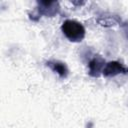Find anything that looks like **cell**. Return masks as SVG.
<instances>
[{
  "instance_id": "cell-1",
  "label": "cell",
  "mask_w": 128,
  "mask_h": 128,
  "mask_svg": "<svg viewBox=\"0 0 128 128\" xmlns=\"http://www.w3.org/2000/svg\"><path fill=\"white\" fill-rule=\"evenodd\" d=\"M61 29L63 34L73 42H79L85 36V29L83 25L75 20H66L62 24Z\"/></svg>"
},
{
  "instance_id": "cell-2",
  "label": "cell",
  "mask_w": 128,
  "mask_h": 128,
  "mask_svg": "<svg viewBox=\"0 0 128 128\" xmlns=\"http://www.w3.org/2000/svg\"><path fill=\"white\" fill-rule=\"evenodd\" d=\"M127 71V69L119 62L113 61V62H109L107 63L104 68H103V74L105 76H115L117 74L120 73H125Z\"/></svg>"
},
{
  "instance_id": "cell-3",
  "label": "cell",
  "mask_w": 128,
  "mask_h": 128,
  "mask_svg": "<svg viewBox=\"0 0 128 128\" xmlns=\"http://www.w3.org/2000/svg\"><path fill=\"white\" fill-rule=\"evenodd\" d=\"M104 67V62L100 58H94L90 63H89V68H90V74L93 76H97L98 73L102 70Z\"/></svg>"
},
{
  "instance_id": "cell-4",
  "label": "cell",
  "mask_w": 128,
  "mask_h": 128,
  "mask_svg": "<svg viewBox=\"0 0 128 128\" xmlns=\"http://www.w3.org/2000/svg\"><path fill=\"white\" fill-rule=\"evenodd\" d=\"M49 65H50V66L52 67V69H53L55 72H57L60 76L65 77V76L67 75V68H66V66H65L63 63L54 62V63L52 64V63L49 62Z\"/></svg>"
}]
</instances>
